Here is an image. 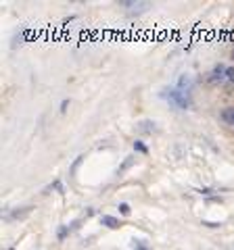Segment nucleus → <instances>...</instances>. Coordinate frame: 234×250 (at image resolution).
I'll list each match as a JSON object with an SVG mask.
<instances>
[{
  "label": "nucleus",
  "mask_w": 234,
  "mask_h": 250,
  "mask_svg": "<svg viewBox=\"0 0 234 250\" xmlns=\"http://www.w3.org/2000/svg\"><path fill=\"white\" fill-rule=\"evenodd\" d=\"M161 96L165 98L171 106H176L178 111H186V108H190V104H192V96H190V92L180 90V88H169V90H163Z\"/></svg>",
  "instance_id": "obj_1"
},
{
  "label": "nucleus",
  "mask_w": 234,
  "mask_h": 250,
  "mask_svg": "<svg viewBox=\"0 0 234 250\" xmlns=\"http://www.w3.org/2000/svg\"><path fill=\"white\" fill-rule=\"evenodd\" d=\"M207 82L211 85H220V83H226V67L224 65H215L211 71L207 75Z\"/></svg>",
  "instance_id": "obj_2"
},
{
  "label": "nucleus",
  "mask_w": 234,
  "mask_h": 250,
  "mask_svg": "<svg viewBox=\"0 0 234 250\" xmlns=\"http://www.w3.org/2000/svg\"><path fill=\"white\" fill-rule=\"evenodd\" d=\"M119 6L130 9V13H144L146 9H151V2H128V0H121Z\"/></svg>",
  "instance_id": "obj_3"
},
{
  "label": "nucleus",
  "mask_w": 234,
  "mask_h": 250,
  "mask_svg": "<svg viewBox=\"0 0 234 250\" xmlns=\"http://www.w3.org/2000/svg\"><path fill=\"white\" fill-rule=\"evenodd\" d=\"M220 119L224 125H228V127H234V106H224L220 111Z\"/></svg>",
  "instance_id": "obj_4"
},
{
  "label": "nucleus",
  "mask_w": 234,
  "mask_h": 250,
  "mask_svg": "<svg viewBox=\"0 0 234 250\" xmlns=\"http://www.w3.org/2000/svg\"><path fill=\"white\" fill-rule=\"evenodd\" d=\"M100 223H103L105 228H109V229H119V228H121V221H119V219H115V217H111V215H103V217H100Z\"/></svg>",
  "instance_id": "obj_5"
},
{
  "label": "nucleus",
  "mask_w": 234,
  "mask_h": 250,
  "mask_svg": "<svg viewBox=\"0 0 234 250\" xmlns=\"http://www.w3.org/2000/svg\"><path fill=\"white\" fill-rule=\"evenodd\" d=\"M192 83H194V82H192V77H190V75H182L180 80H178V85H176V88L190 92V90H192Z\"/></svg>",
  "instance_id": "obj_6"
},
{
  "label": "nucleus",
  "mask_w": 234,
  "mask_h": 250,
  "mask_svg": "<svg viewBox=\"0 0 234 250\" xmlns=\"http://www.w3.org/2000/svg\"><path fill=\"white\" fill-rule=\"evenodd\" d=\"M138 129L142 131V134H151V131H155V123L153 121H140Z\"/></svg>",
  "instance_id": "obj_7"
},
{
  "label": "nucleus",
  "mask_w": 234,
  "mask_h": 250,
  "mask_svg": "<svg viewBox=\"0 0 234 250\" xmlns=\"http://www.w3.org/2000/svg\"><path fill=\"white\" fill-rule=\"evenodd\" d=\"M69 231H71V228H69V225H61L59 231H57V238H59L61 242H63V240L69 236Z\"/></svg>",
  "instance_id": "obj_8"
},
{
  "label": "nucleus",
  "mask_w": 234,
  "mask_h": 250,
  "mask_svg": "<svg viewBox=\"0 0 234 250\" xmlns=\"http://www.w3.org/2000/svg\"><path fill=\"white\" fill-rule=\"evenodd\" d=\"M134 150L140 152V154H149V148H146L144 142H140V140H136V142H134Z\"/></svg>",
  "instance_id": "obj_9"
},
{
  "label": "nucleus",
  "mask_w": 234,
  "mask_h": 250,
  "mask_svg": "<svg viewBox=\"0 0 234 250\" xmlns=\"http://www.w3.org/2000/svg\"><path fill=\"white\" fill-rule=\"evenodd\" d=\"M226 83H234V67H226Z\"/></svg>",
  "instance_id": "obj_10"
},
{
  "label": "nucleus",
  "mask_w": 234,
  "mask_h": 250,
  "mask_svg": "<svg viewBox=\"0 0 234 250\" xmlns=\"http://www.w3.org/2000/svg\"><path fill=\"white\" fill-rule=\"evenodd\" d=\"M119 213L121 215H130V205H128V202H121V205H119Z\"/></svg>",
  "instance_id": "obj_11"
},
{
  "label": "nucleus",
  "mask_w": 234,
  "mask_h": 250,
  "mask_svg": "<svg viewBox=\"0 0 234 250\" xmlns=\"http://www.w3.org/2000/svg\"><path fill=\"white\" fill-rule=\"evenodd\" d=\"M132 163H134V156H128V161H126V163H123V165L119 167V173H121V171H123V169H128V167L132 165Z\"/></svg>",
  "instance_id": "obj_12"
},
{
  "label": "nucleus",
  "mask_w": 234,
  "mask_h": 250,
  "mask_svg": "<svg viewBox=\"0 0 234 250\" xmlns=\"http://www.w3.org/2000/svg\"><path fill=\"white\" fill-rule=\"evenodd\" d=\"M136 250H149V246L142 244V242H136Z\"/></svg>",
  "instance_id": "obj_13"
},
{
  "label": "nucleus",
  "mask_w": 234,
  "mask_h": 250,
  "mask_svg": "<svg viewBox=\"0 0 234 250\" xmlns=\"http://www.w3.org/2000/svg\"><path fill=\"white\" fill-rule=\"evenodd\" d=\"M67 106H69V100H63V103H61V113H65Z\"/></svg>",
  "instance_id": "obj_14"
},
{
  "label": "nucleus",
  "mask_w": 234,
  "mask_h": 250,
  "mask_svg": "<svg viewBox=\"0 0 234 250\" xmlns=\"http://www.w3.org/2000/svg\"><path fill=\"white\" fill-rule=\"evenodd\" d=\"M232 57H234V50H232Z\"/></svg>",
  "instance_id": "obj_15"
},
{
  "label": "nucleus",
  "mask_w": 234,
  "mask_h": 250,
  "mask_svg": "<svg viewBox=\"0 0 234 250\" xmlns=\"http://www.w3.org/2000/svg\"><path fill=\"white\" fill-rule=\"evenodd\" d=\"M9 250H13V248H9Z\"/></svg>",
  "instance_id": "obj_16"
}]
</instances>
